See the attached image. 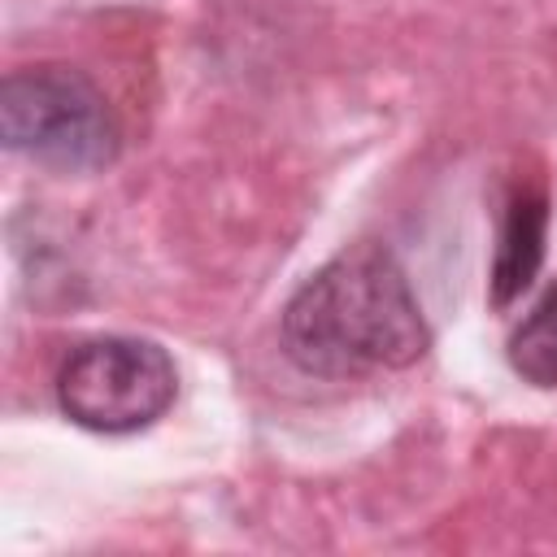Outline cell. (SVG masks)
<instances>
[{"label": "cell", "instance_id": "cell-3", "mask_svg": "<svg viewBox=\"0 0 557 557\" xmlns=\"http://www.w3.org/2000/svg\"><path fill=\"white\" fill-rule=\"evenodd\" d=\"M178 396L170 352L139 335H96L78 344L57 374V405L74 426L131 435L152 426Z\"/></svg>", "mask_w": 557, "mask_h": 557}, {"label": "cell", "instance_id": "cell-4", "mask_svg": "<svg viewBox=\"0 0 557 557\" xmlns=\"http://www.w3.org/2000/svg\"><path fill=\"white\" fill-rule=\"evenodd\" d=\"M544 235H548V200L540 187H518L509 196L505 222H500V244H496V261H492V305L505 309L513 305L540 261H544Z\"/></svg>", "mask_w": 557, "mask_h": 557}, {"label": "cell", "instance_id": "cell-1", "mask_svg": "<svg viewBox=\"0 0 557 557\" xmlns=\"http://www.w3.org/2000/svg\"><path fill=\"white\" fill-rule=\"evenodd\" d=\"M283 352L322 379L405 370L431 348L409 274L383 244H352L331 257L278 318Z\"/></svg>", "mask_w": 557, "mask_h": 557}, {"label": "cell", "instance_id": "cell-5", "mask_svg": "<svg viewBox=\"0 0 557 557\" xmlns=\"http://www.w3.org/2000/svg\"><path fill=\"white\" fill-rule=\"evenodd\" d=\"M509 366L531 387H557V287L509 335Z\"/></svg>", "mask_w": 557, "mask_h": 557}, {"label": "cell", "instance_id": "cell-2", "mask_svg": "<svg viewBox=\"0 0 557 557\" xmlns=\"http://www.w3.org/2000/svg\"><path fill=\"white\" fill-rule=\"evenodd\" d=\"M0 135L13 152L65 174L113 165L122 131L104 91L74 65H26L0 87Z\"/></svg>", "mask_w": 557, "mask_h": 557}]
</instances>
